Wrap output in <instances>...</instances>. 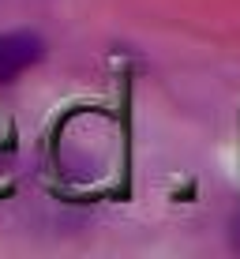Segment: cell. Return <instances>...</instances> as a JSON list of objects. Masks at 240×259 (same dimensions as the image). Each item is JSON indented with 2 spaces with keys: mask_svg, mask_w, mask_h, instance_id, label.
I'll use <instances>...</instances> for the list:
<instances>
[{
  "mask_svg": "<svg viewBox=\"0 0 240 259\" xmlns=\"http://www.w3.org/2000/svg\"><path fill=\"white\" fill-rule=\"evenodd\" d=\"M41 38L34 30H4L0 34V83H12L41 60Z\"/></svg>",
  "mask_w": 240,
  "mask_h": 259,
  "instance_id": "6da1fadb",
  "label": "cell"
},
{
  "mask_svg": "<svg viewBox=\"0 0 240 259\" xmlns=\"http://www.w3.org/2000/svg\"><path fill=\"white\" fill-rule=\"evenodd\" d=\"M236 248H240V222H236Z\"/></svg>",
  "mask_w": 240,
  "mask_h": 259,
  "instance_id": "7a4b0ae2",
  "label": "cell"
}]
</instances>
